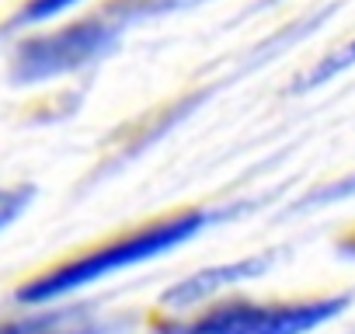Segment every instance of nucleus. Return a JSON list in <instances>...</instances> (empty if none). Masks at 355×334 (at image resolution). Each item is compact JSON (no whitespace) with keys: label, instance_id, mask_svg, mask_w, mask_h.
<instances>
[{"label":"nucleus","instance_id":"1","mask_svg":"<svg viewBox=\"0 0 355 334\" xmlns=\"http://www.w3.org/2000/svg\"><path fill=\"white\" fill-rule=\"evenodd\" d=\"M202 223H206V213H199V209L196 213H182L174 220H157V223H150V227H143V230H136V234H129V237H122L115 244L94 247V251H87V254H80V258H73V261L32 279L28 285L18 289V299L46 303V299L63 296L70 289H80V285H87L94 279H105L108 272H119L125 265L157 258V254H164V251H171L178 244H185L192 234H199Z\"/></svg>","mask_w":355,"mask_h":334},{"label":"nucleus","instance_id":"2","mask_svg":"<svg viewBox=\"0 0 355 334\" xmlns=\"http://www.w3.org/2000/svg\"><path fill=\"white\" fill-rule=\"evenodd\" d=\"M345 306L348 296L300 303H220L192 320H164L160 334H306Z\"/></svg>","mask_w":355,"mask_h":334},{"label":"nucleus","instance_id":"3","mask_svg":"<svg viewBox=\"0 0 355 334\" xmlns=\"http://www.w3.org/2000/svg\"><path fill=\"white\" fill-rule=\"evenodd\" d=\"M119 21L105 11V18H87L77 25H67L60 32L28 39L18 56H15V80L18 84H35V80H49L56 73H70L98 56H105L115 42V28Z\"/></svg>","mask_w":355,"mask_h":334},{"label":"nucleus","instance_id":"4","mask_svg":"<svg viewBox=\"0 0 355 334\" xmlns=\"http://www.w3.org/2000/svg\"><path fill=\"white\" fill-rule=\"evenodd\" d=\"M265 265H268L265 258H254V261H237V265H223V268H206V272L185 279L182 285H174V289L164 296V303H167V306H192V303L213 296V292L223 289V285H234V282H241V279L258 275Z\"/></svg>","mask_w":355,"mask_h":334},{"label":"nucleus","instance_id":"5","mask_svg":"<svg viewBox=\"0 0 355 334\" xmlns=\"http://www.w3.org/2000/svg\"><path fill=\"white\" fill-rule=\"evenodd\" d=\"M0 334H101V324L94 320L91 310L73 306V310L8 320V324H0Z\"/></svg>","mask_w":355,"mask_h":334},{"label":"nucleus","instance_id":"6","mask_svg":"<svg viewBox=\"0 0 355 334\" xmlns=\"http://www.w3.org/2000/svg\"><path fill=\"white\" fill-rule=\"evenodd\" d=\"M348 67H355V39L348 42V46H341L338 53H331V56H324L310 73H306V84L303 87H313V84H324V80H331V77H338L341 70H348Z\"/></svg>","mask_w":355,"mask_h":334},{"label":"nucleus","instance_id":"7","mask_svg":"<svg viewBox=\"0 0 355 334\" xmlns=\"http://www.w3.org/2000/svg\"><path fill=\"white\" fill-rule=\"evenodd\" d=\"M28 199H32L28 188H15V192L11 188H0V230L21 216V209L28 206Z\"/></svg>","mask_w":355,"mask_h":334},{"label":"nucleus","instance_id":"8","mask_svg":"<svg viewBox=\"0 0 355 334\" xmlns=\"http://www.w3.org/2000/svg\"><path fill=\"white\" fill-rule=\"evenodd\" d=\"M70 4H77V0H28V8H25V21H42V18H53V15H60L63 8H70Z\"/></svg>","mask_w":355,"mask_h":334},{"label":"nucleus","instance_id":"9","mask_svg":"<svg viewBox=\"0 0 355 334\" xmlns=\"http://www.w3.org/2000/svg\"><path fill=\"white\" fill-rule=\"evenodd\" d=\"M338 247H341L345 254H355V234H348V237H341V240H338Z\"/></svg>","mask_w":355,"mask_h":334}]
</instances>
